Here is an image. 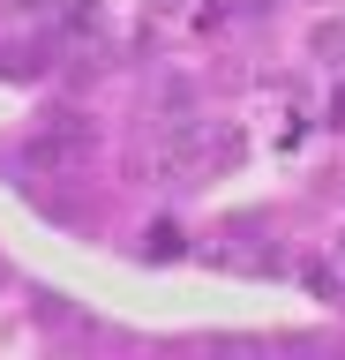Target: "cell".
<instances>
[{
  "instance_id": "cell-1",
  "label": "cell",
  "mask_w": 345,
  "mask_h": 360,
  "mask_svg": "<svg viewBox=\"0 0 345 360\" xmlns=\"http://www.w3.org/2000/svg\"><path fill=\"white\" fill-rule=\"evenodd\" d=\"M91 158V120L83 112H60L46 135H30V165H53V173H75Z\"/></svg>"
},
{
  "instance_id": "cell-2",
  "label": "cell",
  "mask_w": 345,
  "mask_h": 360,
  "mask_svg": "<svg viewBox=\"0 0 345 360\" xmlns=\"http://www.w3.org/2000/svg\"><path fill=\"white\" fill-rule=\"evenodd\" d=\"M330 270H338V278H345V233H338V240H330Z\"/></svg>"
},
{
  "instance_id": "cell-3",
  "label": "cell",
  "mask_w": 345,
  "mask_h": 360,
  "mask_svg": "<svg viewBox=\"0 0 345 360\" xmlns=\"http://www.w3.org/2000/svg\"><path fill=\"white\" fill-rule=\"evenodd\" d=\"M8 8H15V15H38V8H53V0H8Z\"/></svg>"
}]
</instances>
